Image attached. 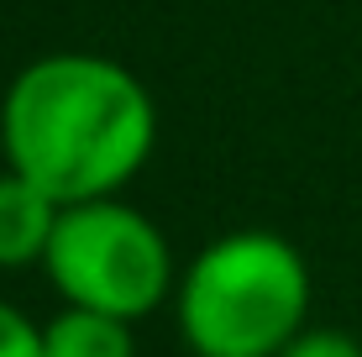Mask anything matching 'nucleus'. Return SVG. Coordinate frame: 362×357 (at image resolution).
<instances>
[{
  "label": "nucleus",
  "mask_w": 362,
  "mask_h": 357,
  "mask_svg": "<svg viewBox=\"0 0 362 357\" xmlns=\"http://www.w3.org/2000/svg\"><path fill=\"white\" fill-rule=\"evenodd\" d=\"M42 347L47 357H136V336L121 315L64 305L53 321H42Z\"/></svg>",
  "instance_id": "obj_5"
},
{
  "label": "nucleus",
  "mask_w": 362,
  "mask_h": 357,
  "mask_svg": "<svg viewBox=\"0 0 362 357\" xmlns=\"http://www.w3.org/2000/svg\"><path fill=\"white\" fill-rule=\"evenodd\" d=\"M0 357H47L42 326L27 310H16L11 300H0Z\"/></svg>",
  "instance_id": "obj_6"
},
{
  "label": "nucleus",
  "mask_w": 362,
  "mask_h": 357,
  "mask_svg": "<svg viewBox=\"0 0 362 357\" xmlns=\"http://www.w3.org/2000/svg\"><path fill=\"white\" fill-rule=\"evenodd\" d=\"M310 263L279 231H226L194 252L173 289L194 357H279L310 326Z\"/></svg>",
  "instance_id": "obj_2"
},
{
  "label": "nucleus",
  "mask_w": 362,
  "mask_h": 357,
  "mask_svg": "<svg viewBox=\"0 0 362 357\" xmlns=\"http://www.w3.org/2000/svg\"><path fill=\"white\" fill-rule=\"evenodd\" d=\"M64 205L42 184L21 179L16 168L0 174V268H32L53 247Z\"/></svg>",
  "instance_id": "obj_4"
},
{
  "label": "nucleus",
  "mask_w": 362,
  "mask_h": 357,
  "mask_svg": "<svg viewBox=\"0 0 362 357\" xmlns=\"http://www.w3.org/2000/svg\"><path fill=\"white\" fill-rule=\"evenodd\" d=\"M279 357H362V341L336 326H305Z\"/></svg>",
  "instance_id": "obj_7"
},
{
  "label": "nucleus",
  "mask_w": 362,
  "mask_h": 357,
  "mask_svg": "<svg viewBox=\"0 0 362 357\" xmlns=\"http://www.w3.org/2000/svg\"><path fill=\"white\" fill-rule=\"evenodd\" d=\"M158 105L127 64L100 53L32 58L0 100L6 168L42 184L58 205L110 200L147 168Z\"/></svg>",
  "instance_id": "obj_1"
},
{
  "label": "nucleus",
  "mask_w": 362,
  "mask_h": 357,
  "mask_svg": "<svg viewBox=\"0 0 362 357\" xmlns=\"http://www.w3.org/2000/svg\"><path fill=\"white\" fill-rule=\"evenodd\" d=\"M42 268H47V284L64 294V305L105 310L121 321L153 315L179 289L163 226L147 221L136 205L116 200V194L64 205Z\"/></svg>",
  "instance_id": "obj_3"
}]
</instances>
